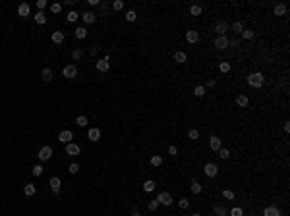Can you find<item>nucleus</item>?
Listing matches in <instances>:
<instances>
[{"label":"nucleus","instance_id":"4c0bfd02","mask_svg":"<svg viewBox=\"0 0 290 216\" xmlns=\"http://www.w3.org/2000/svg\"><path fill=\"white\" fill-rule=\"evenodd\" d=\"M112 8L116 10V12H120V10L124 8V2H122V0H114V2H112Z\"/></svg>","mask_w":290,"mask_h":216},{"label":"nucleus","instance_id":"2eb2a0df","mask_svg":"<svg viewBox=\"0 0 290 216\" xmlns=\"http://www.w3.org/2000/svg\"><path fill=\"white\" fill-rule=\"evenodd\" d=\"M87 137H89V141H99L101 139V131H99L97 128H93V129H89V133H87Z\"/></svg>","mask_w":290,"mask_h":216},{"label":"nucleus","instance_id":"a19ab883","mask_svg":"<svg viewBox=\"0 0 290 216\" xmlns=\"http://www.w3.org/2000/svg\"><path fill=\"white\" fill-rule=\"evenodd\" d=\"M81 56H83V52H81L80 48H75V50L72 52V58H74V60H80V58H81Z\"/></svg>","mask_w":290,"mask_h":216},{"label":"nucleus","instance_id":"c756f323","mask_svg":"<svg viewBox=\"0 0 290 216\" xmlns=\"http://www.w3.org/2000/svg\"><path fill=\"white\" fill-rule=\"evenodd\" d=\"M189 14H192V16H201V6L194 4L192 8H189Z\"/></svg>","mask_w":290,"mask_h":216},{"label":"nucleus","instance_id":"f257e3e1","mask_svg":"<svg viewBox=\"0 0 290 216\" xmlns=\"http://www.w3.org/2000/svg\"><path fill=\"white\" fill-rule=\"evenodd\" d=\"M248 83L251 87H261L265 83V77H263V73H251V75H248Z\"/></svg>","mask_w":290,"mask_h":216},{"label":"nucleus","instance_id":"a211bd4d","mask_svg":"<svg viewBox=\"0 0 290 216\" xmlns=\"http://www.w3.org/2000/svg\"><path fill=\"white\" fill-rule=\"evenodd\" d=\"M263 216H281V210H278L277 207H267L263 210Z\"/></svg>","mask_w":290,"mask_h":216},{"label":"nucleus","instance_id":"f03ea898","mask_svg":"<svg viewBox=\"0 0 290 216\" xmlns=\"http://www.w3.org/2000/svg\"><path fill=\"white\" fill-rule=\"evenodd\" d=\"M157 201H159V204H164V207H170L172 204V195L168 191H161L159 195H157Z\"/></svg>","mask_w":290,"mask_h":216},{"label":"nucleus","instance_id":"a18cd8bd","mask_svg":"<svg viewBox=\"0 0 290 216\" xmlns=\"http://www.w3.org/2000/svg\"><path fill=\"white\" fill-rule=\"evenodd\" d=\"M136 18H137V14L133 12V10H130V12L126 14V19H128V21H133V19H136Z\"/></svg>","mask_w":290,"mask_h":216},{"label":"nucleus","instance_id":"412c9836","mask_svg":"<svg viewBox=\"0 0 290 216\" xmlns=\"http://www.w3.org/2000/svg\"><path fill=\"white\" fill-rule=\"evenodd\" d=\"M273 14H275V16H284V14H286V6H284V4H277V6L273 8Z\"/></svg>","mask_w":290,"mask_h":216},{"label":"nucleus","instance_id":"9b49d317","mask_svg":"<svg viewBox=\"0 0 290 216\" xmlns=\"http://www.w3.org/2000/svg\"><path fill=\"white\" fill-rule=\"evenodd\" d=\"M215 47H217L219 50H225V48L228 47V39H226V37H217V39H215Z\"/></svg>","mask_w":290,"mask_h":216},{"label":"nucleus","instance_id":"13d9d810","mask_svg":"<svg viewBox=\"0 0 290 216\" xmlns=\"http://www.w3.org/2000/svg\"><path fill=\"white\" fill-rule=\"evenodd\" d=\"M192 216H201V214H199V212H195V214H192Z\"/></svg>","mask_w":290,"mask_h":216},{"label":"nucleus","instance_id":"c03bdc74","mask_svg":"<svg viewBox=\"0 0 290 216\" xmlns=\"http://www.w3.org/2000/svg\"><path fill=\"white\" fill-rule=\"evenodd\" d=\"M77 18H80V16H77V12H74V10L68 14V21H72V23H74V21H77Z\"/></svg>","mask_w":290,"mask_h":216},{"label":"nucleus","instance_id":"6e6552de","mask_svg":"<svg viewBox=\"0 0 290 216\" xmlns=\"http://www.w3.org/2000/svg\"><path fill=\"white\" fill-rule=\"evenodd\" d=\"M49 185H50V189H52V193H60V185H62V181H60V178H50V181H49Z\"/></svg>","mask_w":290,"mask_h":216},{"label":"nucleus","instance_id":"c85d7f7f","mask_svg":"<svg viewBox=\"0 0 290 216\" xmlns=\"http://www.w3.org/2000/svg\"><path fill=\"white\" fill-rule=\"evenodd\" d=\"M192 193H195V195H197V193H201V183H199V181H192Z\"/></svg>","mask_w":290,"mask_h":216},{"label":"nucleus","instance_id":"58836bf2","mask_svg":"<svg viewBox=\"0 0 290 216\" xmlns=\"http://www.w3.org/2000/svg\"><path fill=\"white\" fill-rule=\"evenodd\" d=\"M232 29L236 31V33H242V31H244V25L240 23V21H234V23H232Z\"/></svg>","mask_w":290,"mask_h":216},{"label":"nucleus","instance_id":"ddd939ff","mask_svg":"<svg viewBox=\"0 0 290 216\" xmlns=\"http://www.w3.org/2000/svg\"><path fill=\"white\" fill-rule=\"evenodd\" d=\"M108 68H110V62H108V58H103V60H99L97 62V70L99 72H108Z\"/></svg>","mask_w":290,"mask_h":216},{"label":"nucleus","instance_id":"49530a36","mask_svg":"<svg viewBox=\"0 0 290 216\" xmlns=\"http://www.w3.org/2000/svg\"><path fill=\"white\" fill-rule=\"evenodd\" d=\"M60 10H62L60 4H52V6H50V12H52V14H60Z\"/></svg>","mask_w":290,"mask_h":216},{"label":"nucleus","instance_id":"603ef678","mask_svg":"<svg viewBox=\"0 0 290 216\" xmlns=\"http://www.w3.org/2000/svg\"><path fill=\"white\" fill-rule=\"evenodd\" d=\"M37 8H39V10L47 8V0H37Z\"/></svg>","mask_w":290,"mask_h":216},{"label":"nucleus","instance_id":"3c124183","mask_svg":"<svg viewBox=\"0 0 290 216\" xmlns=\"http://www.w3.org/2000/svg\"><path fill=\"white\" fill-rule=\"evenodd\" d=\"M228 47H234V48H236V47H240V41H238V39H232V41H228Z\"/></svg>","mask_w":290,"mask_h":216},{"label":"nucleus","instance_id":"5fc2aeb1","mask_svg":"<svg viewBox=\"0 0 290 216\" xmlns=\"http://www.w3.org/2000/svg\"><path fill=\"white\" fill-rule=\"evenodd\" d=\"M89 4H91V6H99L101 2H99V0H89Z\"/></svg>","mask_w":290,"mask_h":216},{"label":"nucleus","instance_id":"79ce46f5","mask_svg":"<svg viewBox=\"0 0 290 216\" xmlns=\"http://www.w3.org/2000/svg\"><path fill=\"white\" fill-rule=\"evenodd\" d=\"M188 137H189V139H194V141H195V139L199 137V131H197V129H189V133H188Z\"/></svg>","mask_w":290,"mask_h":216},{"label":"nucleus","instance_id":"473e14b6","mask_svg":"<svg viewBox=\"0 0 290 216\" xmlns=\"http://www.w3.org/2000/svg\"><path fill=\"white\" fill-rule=\"evenodd\" d=\"M219 70H220L222 73L230 72V64H228V62H220V64H219Z\"/></svg>","mask_w":290,"mask_h":216},{"label":"nucleus","instance_id":"dca6fc26","mask_svg":"<svg viewBox=\"0 0 290 216\" xmlns=\"http://www.w3.org/2000/svg\"><path fill=\"white\" fill-rule=\"evenodd\" d=\"M81 19L85 21V23H95V21H97V16H95L93 12H83V14H81Z\"/></svg>","mask_w":290,"mask_h":216},{"label":"nucleus","instance_id":"0eeeda50","mask_svg":"<svg viewBox=\"0 0 290 216\" xmlns=\"http://www.w3.org/2000/svg\"><path fill=\"white\" fill-rule=\"evenodd\" d=\"M80 145H75V143H68L66 145V154H70V156H77L80 154Z\"/></svg>","mask_w":290,"mask_h":216},{"label":"nucleus","instance_id":"5701e85b","mask_svg":"<svg viewBox=\"0 0 290 216\" xmlns=\"http://www.w3.org/2000/svg\"><path fill=\"white\" fill-rule=\"evenodd\" d=\"M74 35H75L77 39H85V37H87V29H85V27H77V29L74 31Z\"/></svg>","mask_w":290,"mask_h":216},{"label":"nucleus","instance_id":"2f4dec72","mask_svg":"<svg viewBox=\"0 0 290 216\" xmlns=\"http://www.w3.org/2000/svg\"><path fill=\"white\" fill-rule=\"evenodd\" d=\"M228 214H230V216H244V210H242L240 207H234L232 210H228Z\"/></svg>","mask_w":290,"mask_h":216},{"label":"nucleus","instance_id":"ea45409f","mask_svg":"<svg viewBox=\"0 0 290 216\" xmlns=\"http://www.w3.org/2000/svg\"><path fill=\"white\" fill-rule=\"evenodd\" d=\"M222 197H225V199H228V201H232V199H234V191H230V189L222 191Z\"/></svg>","mask_w":290,"mask_h":216},{"label":"nucleus","instance_id":"37998d69","mask_svg":"<svg viewBox=\"0 0 290 216\" xmlns=\"http://www.w3.org/2000/svg\"><path fill=\"white\" fill-rule=\"evenodd\" d=\"M68 172H70V174H77V172H80V164H70Z\"/></svg>","mask_w":290,"mask_h":216},{"label":"nucleus","instance_id":"cd10ccee","mask_svg":"<svg viewBox=\"0 0 290 216\" xmlns=\"http://www.w3.org/2000/svg\"><path fill=\"white\" fill-rule=\"evenodd\" d=\"M161 164H163V158L159 154H153L151 156V166H161Z\"/></svg>","mask_w":290,"mask_h":216},{"label":"nucleus","instance_id":"1a4fd4ad","mask_svg":"<svg viewBox=\"0 0 290 216\" xmlns=\"http://www.w3.org/2000/svg\"><path fill=\"white\" fill-rule=\"evenodd\" d=\"M215 31L219 33V37H225V33L228 31V23H225V21H219V23L215 25Z\"/></svg>","mask_w":290,"mask_h":216},{"label":"nucleus","instance_id":"423d86ee","mask_svg":"<svg viewBox=\"0 0 290 216\" xmlns=\"http://www.w3.org/2000/svg\"><path fill=\"white\" fill-rule=\"evenodd\" d=\"M62 73H64V77H68V79H74V77L77 75V68H75L74 64H70V66H66L64 70H62Z\"/></svg>","mask_w":290,"mask_h":216},{"label":"nucleus","instance_id":"aec40b11","mask_svg":"<svg viewBox=\"0 0 290 216\" xmlns=\"http://www.w3.org/2000/svg\"><path fill=\"white\" fill-rule=\"evenodd\" d=\"M41 75H43V79H44V81H52V77H54V73H52V70H50V68H44V70L41 72Z\"/></svg>","mask_w":290,"mask_h":216},{"label":"nucleus","instance_id":"6e6d98bb","mask_svg":"<svg viewBox=\"0 0 290 216\" xmlns=\"http://www.w3.org/2000/svg\"><path fill=\"white\" fill-rule=\"evenodd\" d=\"M99 8H101V10H106V8H108V4H106V2H101V4H99Z\"/></svg>","mask_w":290,"mask_h":216},{"label":"nucleus","instance_id":"c9c22d12","mask_svg":"<svg viewBox=\"0 0 290 216\" xmlns=\"http://www.w3.org/2000/svg\"><path fill=\"white\" fill-rule=\"evenodd\" d=\"M147 207H149V210H157V208H159V201H157V199L149 201V203H147Z\"/></svg>","mask_w":290,"mask_h":216},{"label":"nucleus","instance_id":"de8ad7c7","mask_svg":"<svg viewBox=\"0 0 290 216\" xmlns=\"http://www.w3.org/2000/svg\"><path fill=\"white\" fill-rule=\"evenodd\" d=\"M178 204H180V208H188L189 207V201L188 199H180V201H178Z\"/></svg>","mask_w":290,"mask_h":216},{"label":"nucleus","instance_id":"f704fd0d","mask_svg":"<svg viewBox=\"0 0 290 216\" xmlns=\"http://www.w3.org/2000/svg\"><path fill=\"white\" fill-rule=\"evenodd\" d=\"M75 123H77V126H80V128H85V126H87V118H85V116H77Z\"/></svg>","mask_w":290,"mask_h":216},{"label":"nucleus","instance_id":"72a5a7b5","mask_svg":"<svg viewBox=\"0 0 290 216\" xmlns=\"http://www.w3.org/2000/svg\"><path fill=\"white\" fill-rule=\"evenodd\" d=\"M242 37L246 39V41H250V39H253V31L251 29H244L242 31Z\"/></svg>","mask_w":290,"mask_h":216},{"label":"nucleus","instance_id":"f3484780","mask_svg":"<svg viewBox=\"0 0 290 216\" xmlns=\"http://www.w3.org/2000/svg\"><path fill=\"white\" fill-rule=\"evenodd\" d=\"M209 145H211V149H213V151H220L222 149V147H220V139L217 137V135H213V137L209 139Z\"/></svg>","mask_w":290,"mask_h":216},{"label":"nucleus","instance_id":"393cba45","mask_svg":"<svg viewBox=\"0 0 290 216\" xmlns=\"http://www.w3.org/2000/svg\"><path fill=\"white\" fill-rule=\"evenodd\" d=\"M35 21H37V23H47V16H44V12H37L35 14Z\"/></svg>","mask_w":290,"mask_h":216},{"label":"nucleus","instance_id":"9d476101","mask_svg":"<svg viewBox=\"0 0 290 216\" xmlns=\"http://www.w3.org/2000/svg\"><path fill=\"white\" fill-rule=\"evenodd\" d=\"M31 14V8H29V4H19V8H18V16H21V18H27Z\"/></svg>","mask_w":290,"mask_h":216},{"label":"nucleus","instance_id":"7c9ffc66","mask_svg":"<svg viewBox=\"0 0 290 216\" xmlns=\"http://www.w3.org/2000/svg\"><path fill=\"white\" fill-rule=\"evenodd\" d=\"M194 95H195V97H203V95H205V87H203V85H197V87L194 89Z\"/></svg>","mask_w":290,"mask_h":216},{"label":"nucleus","instance_id":"39448f33","mask_svg":"<svg viewBox=\"0 0 290 216\" xmlns=\"http://www.w3.org/2000/svg\"><path fill=\"white\" fill-rule=\"evenodd\" d=\"M72 139H74V133L70 131V129H64V131H60V135H58V141L60 143H72Z\"/></svg>","mask_w":290,"mask_h":216},{"label":"nucleus","instance_id":"7ed1b4c3","mask_svg":"<svg viewBox=\"0 0 290 216\" xmlns=\"http://www.w3.org/2000/svg\"><path fill=\"white\" fill-rule=\"evenodd\" d=\"M39 160L41 162H44V160H50V156H52V147H41V149H39Z\"/></svg>","mask_w":290,"mask_h":216},{"label":"nucleus","instance_id":"bb28decb","mask_svg":"<svg viewBox=\"0 0 290 216\" xmlns=\"http://www.w3.org/2000/svg\"><path fill=\"white\" fill-rule=\"evenodd\" d=\"M143 189L147 191V193H151V191L155 189V181H153V179H147V181L143 183Z\"/></svg>","mask_w":290,"mask_h":216},{"label":"nucleus","instance_id":"4be33fe9","mask_svg":"<svg viewBox=\"0 0 290 216\" xmlns=\"http://www.w3.org/2000/svg\"><path fill=\"white\" fill-rule=\"evenodd\" d=\"M35 191H37V187L33 185V183H29V185H25V187H23V193H25L27 197H33V195H35Z\"/></svg>","mask_w":290,"mask_h":216},{"label":"nucleus","instance_id":"20e7f679","mask_svg":"<svg viewBox=\"0 0 290 216\" xmlns=\"http://www.w3.org/2000/svg\"><path fill=\"white\" fill-rule=\"evenodd\" d=\"M203 172H205L209 178H217V174H219V166L213 164V162H207L205 168H203Z\"/></svg>","mask_w":290,"mask_h":216},{"label":"nucleus","instance_id":"4468645a","mask_svg":"<svg viewBox=\"0 0 290 216\" xmlns=\"http://www.w3.org/2000/svg\"><path fill=\"white\" fill-rule=\"evenodd\" d=\"M186 41L192 43V44L197 43V41H199V33H197V31H186Z\"/></svg>","mask_w":290,"mask_h":216},{"label":"nucleus","instance_id":"8fccbe9b","mask_svg":"<svg viewBox=\"0 0 290 216\" xmlns=\"http://www.w3.org/2000/svg\"><path fill=\"white\" fill-rule=\"evenodd\" d=\"M168 154H170V156H176V154H178V149H176L174 145H170V147H168Z\"/></svg>","mask_w":290,"mask_h":216},{"label":"nucleus","instance_id":"b1692460","mask_svg":"<svg viewBox=\"0 0 290 216\" xmlns=\"http://www.w3.org/2000/svg\"><path fill=\"white\" fill-rule=\"evenodd\" d=\"M174 60H176L178 64H184V62H186V52H182V50H178V52L174 54Z\"/></svg>","mask_w":290,"mask_h":216},{"label":"nucleus","instance_id":"4d7b16f0","mask_svg":"<svg viewBox=\"0 0 290 216\" xmlns=\"http://www.w3.org/2000/svg\"><path fill=\"white\" fill-rule=\"evenodd\" d=\"M207 87H211V89L215 87V81H213V79H209V81H207Z\"/></svg>","mask_w":290,"mask_h":216},{"label":"nucleus","instance_id":"09e8293b","mask_svg":"<svg viewBox=\"0 0 290 216\" xmlns=\"http://www.w3.org/2000/svg\"><path fill=\"white\" fill-rule=\"evenodd\" d=\"M219 156H220V158H228V156H230L228 149H220V151H219Z\"/></svg>","mask_w":290,"mask_h":216},{"label":"nucleus","instance_id":"e433bc0d","mask_svg":"<svg viewBox=\"0 0 290 216\" xmlns=\"http://www.w3.org/2000/svg\"><path fill=\"white\" fill-rule=\"evenodd\" d=\"M31 172H33V176H37V178H39V176L43 174V166H41V164H37V166H33V170H31Z\"/></svg>","mask_w":290,"mask_h":216},{"label":"nucleus","instance_id":"f8f14e48","mask_svg":"<svg viewBox=\"0 0 290 216\" xmlns=\"http://www.w3.org/2000/svg\"><path fill=\"white\" fill-rule=\"evenodd\" d=\"M50 39H52V43H54V44H60V43H64L66 35H64V31H54Z\"/></svg>","mask_w":290,"mask_h":216},{"label":"nucleus","instance_id":"6ab92c4d","mask_svg":"<svg viewBox=\"0 0 290 216\" xmlns=\"http://www.w3.org/2000/svg\"><path fill=\"white\" fill-rule=\"evenodd\" d=\"M248 102H250V98H248L246 95H238V97H236V104H238L240 108H246Z\"/></svg>","mask_w":290,"mask_h":216},{"label":"nucleus","instance_id":"864d4df0","mask_svg":"<svg viewBox=\"0 0 290 216\" xmlns=\"http://www.w3.org/2000/svg\"><path fill=\"white\" fill-rule=\"evenodd\" d=\"M132 216H139V208H137V207L132 208Z\"/></svg>","mask_w":290,"mask_h":216},{"label":"nucleus","instance_id":"a878e982","mask_svg":"<svg viewBox=\"0 0 290 216\" xmlns=\"http://www.w3.org/2000/svg\"><path fill=\"white\" fill-rule=\"evenodd\" d=\"M228 214V210L222 207V204H219V207H215V216H226Z\"/></svg>","mask_w":290,"mask_h":216}]
</instances>
